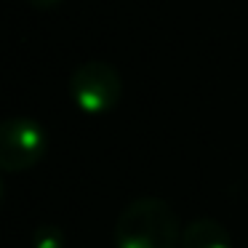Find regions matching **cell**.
<instances>
[{
	"instance_id": "6da1fadb",
	"label": "cell",
	"mask_w": 248,
	"mask_h": 248,
	"mask_svg": "<svg viewBox=\"0 0 248 248\" xmlns=\"http://www.w3.org/2000/svg\"><path fill=\"white\" fill-rule=\"evenodd\" d=\"M176 214L160 198H136L123 208L115 224V248H179Z\"/></svg>"
},
{
	"instance_id": "7a4b0ae2",
	"label": "cell",
	"mask_w": 248,
	"mask_h": 248,
	"mask_svg": "<svg viewBox=\"0 0 248 248\" xmlns=\"http://www.w3.org/2000/svg\"><path fill=\"white\" fill-rule=\"evenodd\" d=\"M120 96H123V80L109 62H83L70 75V99L86 115L109 112L112 107H118Z\"/></svg>"
},
{
	"instance_id": "3957f363",
	"label": "cell",
	"mask_w": 248,
	"mask_h": 248,
	"mask_svg": "<svg viewBox=\"0 0 248 248\" xmlns=\"http://www.w3.org/2000/svg\"><path fill=\"white\" fill-rule=\"evenodd\" d=\"M48 152L46 128L32 118H6L0 120V171L22 173L38 166Z\"/></svg>"
},
{
	"instance_id": "277c9868",
	"label": "cell",
	"mask_w": 248,
	"mask_h": 248,
	"mask_svg": "<svg viewBox=\"0 0 248 248\" xmlns=\"http://www.w3.org/2000/svg\"><path fill=\"white\" fill-rule=\"evenodd\" d=\"M179 248H235L227 227L214 219H195L184 227Z\"/></svg>"
},
{
	"instance_id": "5b68a950",
	"label": "cell",
	"mask_w": 248,
	"mask_h": 248,
	"mask_svg": "<svg viewBox=\"0 0 248 248\" xmlns=\"http://www.w3.org/2000/svg\"><path fill=\"white\" fill-rule=\"evenodd\" d=\"M32 248H67V235L56 224H40L32 232Z\"/></svg>"
},
{
	"instance_id": "8992f818",
	"label": "cell",
	"mask_w": 248,
	"mask_h": 248,
	"mask_svg": "<svg viewBox=\"0 0 248 248\" xmlns=\"http://www.w3.org/2000/svg\"><path fill=\"white\" fill-rule=\"evenodd\" d=\"M27 3H32L35 8H54V6H59L62 0H27Z\"/></svg>"
},
{
	"instance_id": "52a82bcc",
	"label": "cell",
	"mask_w": 248,
	"mask_h": 248,
	"mask_svg": "<svg viewBox=\"0 0 248 248\" xmlns=\"http://www.w3.org/2000/svg\"><path fill=\"white\" fill-rule=\"evenodd\" d=\"M3 195H6V182H3V176H0V200H3Z\"/></svg>"
}]
</instances>
